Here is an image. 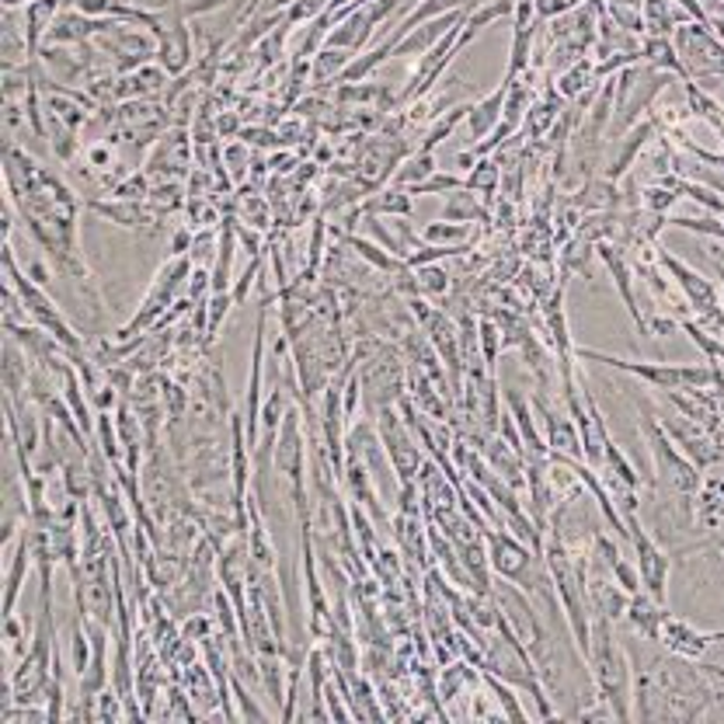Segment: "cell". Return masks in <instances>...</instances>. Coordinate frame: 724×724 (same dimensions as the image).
I'll return each mask as SVG.
<instances>
[{"label":"cell","instance_id":"1","mask_svg":"<svg viewBox=\"0 0 724 724\" xmlns=\"http://www.w3.org/2000/svg\"><path fill=\"white\" fill-rule=\"evenodd\" d=\"M630 666H634V696L630 707L634 717L641 721H696L707 717L714 696H717V679L700 669V658L683 655H655L645 658L627 648Z\"/></svg>","mask_w":724,"mask_h":724},{"label":"cell","instance_id":"2","mask_svg":"<svg viewBox=\"0 0 724 724\" xmlns=\"http://www.w3.org/2000/svg\"><path fill=\"white\" fill-rule=\"evenodd\" d=\"M617 624L592 617V641H588V676H592V690H596V700L613 711V721H630L634 707V666L624 638H617Z\"/></svg>","mask_w":724,"mask_h":724},{"label":"cell","instance_id":"3","mask_svg":"<svg viewBox=\"0 0 724 724\" xmlns=\"http://www.w3.org/2000/svg\"><path fill=\"white\" fill-rule=\"evenodd\" d=\"M4 282L8 287H14V293L21 296V303H25V311H29V317H32V324L35 327H42L46 335H53L63 348H67L71 356H80V353H87V342H84V335H77V327L67 321V314H63V306L46 293V287H39V282L18 266V258H14V245H11V237H4Z\"/></svg>","mask_w":724,"mask_h":724},{"label":"cell","instance_id":"4","mask_svg":"<svg viewBox=\"0 0 724 724\" xmlns=\"http://www.w3.org/2000/svg\"><path fill=\"white\" fill-rule=\"evenodd\" d=\"M575 359L582 363H599L606 369L627 372V377L648 380L658 390H700V387H714L724 380V369L711 363H634V359H617L599 348H575Z\"/></svg>","mask_w":724,"mask_h":724},{"label":"cell","instance_id":"5","mask_svg":"<svg viewBox=\"0 0 724 724\" xmlns=\"http://www.w3.org/2000/svg\"><path fill=\"white\" fill-rule=\"evenodd\" d=\"M485 543H488V561H491L495 579L512 582L522 592H533L537 588V582L547 572V564H543V558L533 551L530 543H522L516 533L506 530V526H488Z\"/></svg>","mask_w":724,"mask_h":724},{"label":"cell","instance_id":"6","mask_svg":"<svg viewBox=\"0 0 724 724\" xmlns=\"http://www.w3.org/2000/svg\"><path fill=\"white\" fill-rule=\"evenodd\" d=\"M185 275H192V258L188 255H171L161 266V272L153 275L150 290L140 303V311L133 314V321H129L126 327H119L116 342H129V338L147 335L150 327L168 314V306L179 303V290H182Z\"/></svg>","mask_w":724,"mask_h":724},{"label":"cell","instance_id":"7","mask_svg":"<svg viewBox=\"0 0 724 724\" xmlns=\"http://www.w3.org/2000/svg\"><path fill=\"white\" fill-rule=\"evenodd\" d=\"M672 46L687 67V80H696L700 87H714L724 80V42L704 21L679 25L672 32Z\"/></svg>","mask_w":724,"mask_h":724},{"label":"cell","instance_id":"8","mask_svg":"<svg viewBox=\"0 0 724 724\" xmlns=\"http://www.w3.org/2000/svg\"><path fill=\"white\" fill-rule=\"evenodd\" d=\"M359 369V380H363V398L366 408L377 414L387 404H398L404 393H408V366L401 363L398 348L380 345L366 363L356 366Z\"/></svg>","mask_w":724,"mask_h":724},{"label":"cell","instance_id":"9","mask_svg":"<svg viewBox=\"0 0 724 724\" xmlns=\"http://www.w3.org/2000/svg\"><path fill=\"white\" fill-rule=\"evenodd\" d=\"M377 432L383 439V450L393 464V474H398V485H411L419 480V471L425 464L422 446H419V435L408 429V422L401 419V408H380L377 411Z\"/></svg>","mask_w":724,"mask_h":724},{"label":"cell","instance_id":"10","mask_svg":"<svg viewBox=\"0 0 724 724\" xmlns=\"http://www.w3.org/2000/svg\"><path fill=\"white\" fill-rule=\"evenodd\" d=\"M195 168V143L188 126H171L168 133L147 153V179L150 182H185Z\"/></svg>","mask_w":724,"mask_h":724},{"label":"cell","instance_id":"11","mask_svg":"<svg viewBox=\"0 0 724 724\" xmlns=\"http://www.w3.org/2000/svg\"><path fill=\"white\" fill-rule=\"evenodd\" d=\"M627 540L634 543V561H638V572H641V582H645V592H651V596L658 603L669 599V551H662L658 547V540L651 537V530H645L641 522V512L638 516H627Z\"/></svg>","mask_w":724,"mask_h":724},{"label":"cell","instance_id":"12","mask_svg":"<svg viewBox=\"0 0 724 724\" xmlns=\"http://www.w3.org/2000/svg\"><path fill=\"white\" fill-rule=\"evenodd\" d=\"M161 18H164V25L158 32V60L153 63H161L171 77H182L192 71V63L199 60L195 56V29L179 8L161 11Z\"/></svg>","mask_w":724,"mask_h":724},{"label":"cell","instance_id":"13","mask_svg":"<svg viewBox=\"0 0 724 724\" xmlns=\"http://www.w3.org/2000/svg\"><path fill=\"white\" fill-rule=\"evenodd\" d=\"M87 213H98L101 219L116 227H126V230H143V234H161L164 230V213L158 206H150V199H116V195H108V199H84Z\"/></svg>","mask_w":724,"mask_h":724},{"label":"cell","instance_id":"14","mask_svg":"<svg viewBox=\"0 0 724 724\" xmlns=\"http://www.w3.org/2000/svg\"><path fill=\"white\" fill-rule=\"evenodd\" d=\"M658 266H662V269L676 279L679 293H683L687 306H693L696 317H714V314L721 311V296H717V290H714V282L704 279L696 269H690L687 261H679L676 255L662 251V255H658Z\"/></svg>","mask_w":724,"mask_h":724},{"label":"cell","instance_id":"15","mask_svg":"<svg viewBox=\"0 0 724 724\" xmlns=\"http://www.w3.org/2000/svg\"><path fill=\"white\" fill-rule=\"evenodd\" d=\"M171 74L161 67V63H143V67L119 74L112 84V105L122 101H150V98H168L171 87Z\"/></svg>","mask_w":724,"mask_h":724},{"label":"cell","instance_id":"16","mask_svg":"<svg viewBox=\"0 0 724 724\" xmlns=\"http://www.w3.org/2000/svg\"><path fill=\"white\" fill-rule=\"evenodd\" d=\"M32 561H35V547H32V526L25 519V530H21L18 540L4 551V606H0L4 617H11L21 599V588H25Z\"/></svg>","mask_w":724,"mask_h":724},{"label":"cell","instance_id":"17","mask_svg":"<svg viewBox=\"0 0 724 724\" xmlns=\"http://www.w3.org/2000/svg\"><path fill=\"white\" fill-rule=\"evenodd\" d=\"M471 11H453V14H443V18H432V21H422L419 29H411L408 35H401L393 42L390 50V60H411V56H425L435 42H443L453 29H460L467 21Z\"/></svg>","mask_w":724,"mask_h":724},{"label":"cell","instance_id":"18","mask_svg":"<svg viewBox=\"0 0 724 724\" xmlns=\"http://www.w3.org/2000/svg\"><path fill=\"white\" fill-rule=\"evenodd\" d=\"M596 255L606 261V269H609L613 282H617L620 300L627 303V314L634 317V324H638V332L648 338V321L641 317L638 296H634V282H630V279H634V269H630V261H627V248L613 245V240H599V245H596Z\"/></svg>","mask_w":724,"mask_h":724},{"label":"cell","instance_id":"19","mask_svg":"<svg viewBox=\"0 0 724 724\" xmlns=\"http://www.w3.org/2000/svg\"><path fill=\"white\" fill-rule=\"evenodd\" d=\"M0 60H4V71L8 67H29V63L35 60V53L29 46L21 8H4V18H0Z\"/></svg>","mask_w":724,"mask_h":724},{"label":"cell","instance_id":"20","mask_svg":"<svg viewBox=\"0 0 724 724\" xmlns=\"http://www.w3.org/2000/svg\"><path fill=\"white\" fill-rule=\"evenodd\" d=\"M666 613H669V606L666 603H658L651 592H634L630 596V603H627V613H624V624L638 634V638H645V641H651V645H658V634H662V620H666Z\"/></svg>","mask_w":724,"mask_h":724},{"label":"cell","instance_id":"21","mask_svg":"<svg viewBox=\"0 0 724 724\" xmlns=\"http://www.w3.org/2000/svg\"><path fill=\"white\" fill-rule=\"evenodd\" d=\"M506 404H509V414H512V422L522 435L526 456H551V450H547V439L537 425V411H533L530 398H526L519 387H506Z\"/></svg>","mask_w":724,"mask_h":724},{"label":"cell","instance_id":"22","mask_svg":"<svg viewBox=\"0 0 724 724\" xmlns=\"http://www.w3.org/2000/svg\"><path fill=\"white\" fill-rule=\"evenodd\" d=\"M658 645H662L666 651H672V655H683V658H693V662H696V658H704V651L711 648V638H707L704 630H696L693 624L666 613L662 634H658Z\"/></svg>","mask_w":724,"mask_h":724},{"label":"cell","instance_id":"23","mask_svg":"<svg viewBox=\"0 0 724 724\" xmlns=\"http://www.w3.org/2000/svg\"><path fill=\"white\" fill-rule=\"evenodd\" d=\"M506 95H509V80L501 77V84L495 91L480 95L477 101H471V112H467V133L474 143H480L488 133H495V126L501 122V108H506Z\"/></svg>","mask_w":724,"mask_h":724},{"label":"cell","instance_id":"24","mask_svg":"<svg viewBox=\"0 0 724 724\" xmlns=\"http://www.w3.org/2000/svg\"><path fill=\"white\" fill-rule=\"evenodd\" d=\"M564 112V98L558 95V87H547L540 98H533L530 112H526V129H530V140H543L554 129V122Z\"/></svg>","mask_w":724,"mask_h":724},{"label":"cell","instance_id":"25","mask_svg":"<svg viewBox=\"0 0 724 724\" xmlns=\"http://www.w3.org/2000/svg\"><path fill=\"white\" fill-rule=\"evenodd\" d=\"M443 219H453V224H491V213L480 203V195L471 188H456L446 195V206H443Z\"/></svg>","mask_w":724,"mask_h":724},{"label":"cell","instance_id":"26","mask_svg":"<svg viewBox=\"0 0 724 724\" xmlns=\"http://www.w3.org/2000/svg\"><path fill=\"white\" fill-rule=\"evenodd\" d=\"M480 4V0H422L419 8H414L398 29L387 32V35H408L411 29H419L422 21H432V18H443V14H453V11H474Z\"/></svg>","mask_w":724,"mask_h":724},{"label":"cell","instance_id":"27","mask_svg":"<svg viewBox=\"0 0 724 724\" xmlns=\"http://www.w3.org/2000/svg\"><path fill=\"white\" fill-rule=\"evenodd\" d=\"M411 199L414 195L401 185H390V188H377L372 195L363 199V216H411Z\"/></svg>","mask_w":724,"mask_h":724},{"label":"cell","instance_id":"28","mask_svg":"<svg viewBox=\"0 0 724 724\" xmlns=\"http://www.w3.org/2000/svg\"><path fill=\"white\" fill-rule=\"evenodd\" d=\"M439 171V161H435V150H411L408 158L398 164V171H393L390 185H401V188H414L422 185L425 179H432V174Z\"/></svg>","mask_w":724,"mask_h":724},{"label":"cell","instance_id":"29","mask_svg":"<svg viewBox=\"0 0 724 724\" xmlns=\"http://www.w3.org/2000/svg\"><path fill=\"white\" fill-rule=\"evenodd\" d=\"M348 248H353V255L359 258V261H369L372 269H380V272H401L408 261H401V258H393L387 248H380L377 240H369V237H356V234H338Z\"/></svg>","mask_w":724,"mask_h":724},{"label":"cell","instance_id":"30","mask_svg":"<svg viewBox=\"0 0 724 724\" xmlns=\"http://www.w3.org/2000/svg\"><path fill=\"white\" fill-rule=\"evenodd\" d=\"M641 11H645V35L648 39H672L676 0H641Z\"/></svg>","mask_w":724,"mask_h":724},{"label":"cell","instance_id":"31","mask_svg":"<svg viewBox=\"0 0 724 724\" xmlns=\"http://www.w3.org/2000/svg\"><path fill=\"white\" fill-rule=\"evenodd\" d=\"M480 676H485V687L491 690L495 704H498L501 714H506V721H516V724L530 721V714H526V707L519 704V696H516L512 683H506V679H498V676H491V672H485V669H480Z\"/></svg>","mask_w":724,"mask_h":724},{"label":"cell","instance_id":"32","mask_svg":"<svg viewBox=\"0 0 724 724\" xmlns=\"http://www.w3.org/2000/svg\"><path fill=\"white\" fill-rule=\"evenodd\" d=\"M422 240H425V245H471L474 230H471V224H453V219H432V224L422 227Z\"/></svg>","mask_w":724,"mask_h":724},{"label":"cell","instance_id":"33","mask_svg":"<svg viewBox=\"0 0 724 724\" xmlns=\"http://www.w3.org/2000/svg\"><path fill=\"white\" fill-rule=\"evenodd\" d=\"M450 279L453 275L446 272V266H439V261H429V266H414V287H419V296H429V300L446 296Z\"/></svg>","mask_w":724,"mask_h":724},{"label":"cell","instance_id":"34","mask_svg":"<svg viewBox=\"0 0 724 724\" xmlns=\"http://www.w3.org/2000/svg\"><path fill=\"white\" fill-rule=\"evenodd\" d=\"M464 182H467L471 192L480 195V199H491V195L498 192V185H501V168H498L495 158H480Z\"/></svg>","mask_w":724,"mask_h":724},{"label":"cell","instance_id":"35","mask_svg":"<svg viewBox=\"0 0 724 724\" xmlns=\"http://www.w3.org/2000/svg\"><path fill=\"white\" fill-rule=\"evenodd\" d=\"M585 80H599V77H596V67H592V56L579 60L575 67H568L564 74H558V84H554V87H558L561 98H582Z\"/></svg>","mask_w":724,"mask_h":724},{"label":"cell","instance_id":"36","mask_svg":"<svg viewBox=\"0 0 724 724\" xmlns=\"http://www.w3.org/2000/svg\"><path fill=\"white\" fill-rule=\"evenodd\" d=\"M95 446L112 460V464H122V443H119V429L112 411H98V422H95Z\"/></svg>","mask_w":724,"mask_h":724},{"label":"cell","instance_id":"37","mask_svg":"<svg viewBox=\"0 0 724 724\" xmlns=\"http://www.w3.org/2000/svg\"><path fill=\"white\" fill-rule=\"evenodd\" d=\"M606 14L617 21L620 29H627V32H634V35H645L641 0H606Z\"/></svg>","mask_w":724,"mask_h":724},{"label":"cell","instance_id":"38","mask_svg":"<svg viewBox=\"0 0 724 724\" xmlns=\"http://www.w3.org/2000/svg\"><path fill=\"white\" fill-rule=\"evenodd\" d=\"M477 345H480V353H485V369L495 372V366H498V348H501V332H498L495 321H488V317L477 321ZM495 377H498V372H495Z\"/></svg>","mask_w":724,"mask_h":724},{"label":"cell","instance_id":"39","mask_svg":"<svg viewBox=\"0 0 724 724\" xmlns=\"http://www.w3.org/2000/svg\"><path fill=\"white\" fill-rule=\"evenodd\" d=\"M4 651H8V658L11 662H21V658H25V651H29V624H21L14 613L11 617H4Z\"/></svg>","mask_w":724,"mask_h":724},{"label":"cell","instance_id":"40","mask_svg":"<svg viewBox=\"0 0 724 724\" xmlns=\"http://www.w3.org/2000/svg\"><path fill=\"white\" fill-rule=\"evenodd\" d=\"M0 724H50V707L39 704H4Z\"/></svg>","mask_w":724,"mask_h":724},{"label":"cell","instance_id":"41","mask_svg":"<svg viewBox=\"0 0 724 724\" xmlns=\"http://www.w3.org/2000/svg\"><path fill=\"white\" fill-rule=\"evenodd\" d=\"M456 188H467V182L453 171H435L432 179H425L422 185H414L411 195H450Z\"/></svg>","mask_w":724,"mask_h":724},{"label":"cell","instance_id":"42","mask_svg":"<svg viewBox=\"0 0 724 724\" xmlns=\"http://www.w3.org/2000/svg\"><path fill=\"white\" fill-rule=\"evenodd\" d=\"M261 261H266V255H258V258H248V266H245V272H240L237 279H234V287H230V296H234V303L237 306H245L248 303V296H251V287L261 279Z\"/></svg>","mask_w":724,"mask_h":724},{"label":"cell","instance_id":"43","mask_svg":"<svg viewBox=\"0 0 724 724\" xmlns=\"http://www.w3.org/2000/svg\"><path fill=\"white\" fill-rule=\"evenodd\" d=\"M224 168H230V182L245 179V168H251V147L245 140H237L224 150Z\"/></svg>","mask_w":724,"mask_h":724},{"label":"cell","instance_id":"44","mask_svg":"<svg viewBox=\"0 0 724 724\" xmlns=\"http://www.w3.org/2000/svg\"><path fill=\"white\" fill-rule=\"evenodd\" d=\"M613 579H617L620 588L630 592V596H634V592H641V588H645L641 572H638V561H630V558H624V554H620L617 561H613Z\"/></svg>","mask_w":724,"mask_h":724},{"label":"cell","instance_id":"45","mask_svg":"<svg viewBox=\"0 0 724 724\" xmlns=\"http://www.w3.org/2000/svg\"><path fill=\"white\" fill-rule=\"evenodd\" d=\"M696 506H724V477H721V474L700 477V488H696Z\"/></svg>","mask_w":724,"mask_h":724},{"label":"cell","instance_id":"46","mask_svg":"<svg viewBox=\"0 0 724 724\" xmlns=\"http://www.w3.org/2000/svg\"><path fill=\"white\" fill-rule=\"evenodd\" d=\"M572 8H579L575 0H537V14H540L543 21H551V18H558V14H564V11H572Z\"/></svg>","mask_w":724,"mask_h":724},{"label":"cell","instance_id":"47","mask_svg":"<svg viewBox=\"0 0 724 724\" xmlns=\"http://www.w3.org/2000/svg\"><path fill=\"white\" fill-rule=\"evenodd\" d=\"M714 272H717V279H721V290H724V261H714ZM724 306V303H721Z\"/></svg>","mask_w":724,"mask_h":724},{"label":"cell","instance_id":"48","mask_svg":"<svg viewBox=\"0 0 724 724\" xmlns=\"http://www.w3.org/2000/svg\"><path fill=\"white\" fill-rule=\"evenodd\" d=\"M25 4H32V0H4V8H25Z\"/></svg>","mask_w":724,"mask_h":724},{"label":"cell","instance_id":"49","mask_svg":"<svg viewBox=\"0 0 724 724\" xmlns=\"http://www.w3.org/2000/svg\"><path fill=\"white\" fill-rule=\"evenodd\" d=\"M714 547H717V551H724V537H717V540H714Z\"/></svg>","mask_w":724,"mask_h":724}]
</instances>
